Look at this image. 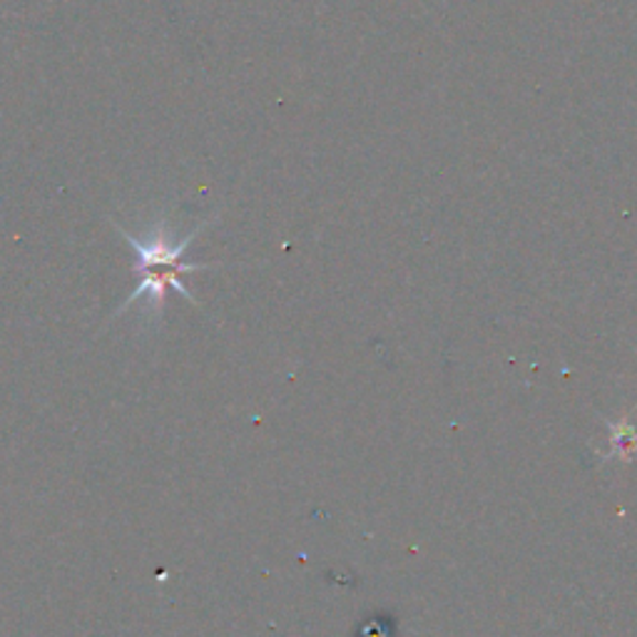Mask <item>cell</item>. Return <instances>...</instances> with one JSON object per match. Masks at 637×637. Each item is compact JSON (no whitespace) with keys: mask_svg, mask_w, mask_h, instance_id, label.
<instances>
[{"mask_svg":"<svg viewBox=\"0 0 637 637\" xmlns=\"http://www.w3.org/2000/svg\"><path fill=\"white\" fill-rule=\"evenodd\" d=\"M607 433H611V443H607V453L603 461H623L630 463L637 456V427H633L630 421L620 419V421H607Z\"/></svg>","mask_w":637,"mask_h":637,"instance_id":"obj_1","label":"cell"}]
</instances>
